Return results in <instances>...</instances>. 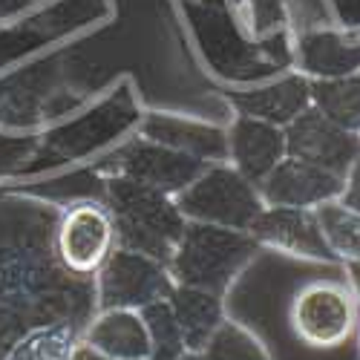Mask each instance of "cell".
<instances>
[{"instance_id":"cell-4","label":"cell","mask_w":360,"mask_h":360,"mask_svg":"<svg viewBox=\"0 0 360 360\" xmlns=\"http://www.w3.org/2000/svg\"><path fill=\"white\" fill-rule=\"evenodd\" d=\"M288 323L300 343L311 349H338L357 332L360 306L346 283L314 280L294 294Z\"/></svg>"},{"instance_id":"cell-2","label":"cell","mask_w":360,"mask_h":360,"mask_svg":"<svg viewBox=\"0 0 360 360\" xmlns=\"http://www.w3.org/2000/svg\"><path fill=\"white\" fill-rule=\"evenodd\" d=\"M257 248V239L245 231L188 222L173 257L167 259V271L176 285H191L222 297L254 259Z\"/></svg>"},{"instance_id":"cell-9","label":"cell","mask_w":360,"mask_h":360,"mask_svg":"<svg viewBox=\"0 0 360 360\" xmlns=\"http://www.w3.org/2000/svg\"><path fill=\"white\" fill-rule=\"evenodd\" d=\"M297 72L309 81H332L360 72V29L314 23L297 35Z\"/></svg>"},{"instance_id":"cell-5","label":"cell","mask_w":360,"mask_h":360,"mask_svg":"<svg viewBox=\"0 0 360 360\" xmlns=\"http://www.w3.org/2000/svg\"><path fill=\"white\" fill-rule=\"evenodd\" d=\"M115 248L118 239L107 205L86 199L70 205L58 217V225L52 231V251L61 268L72 277L93 280Z\"/></svg>"},{"instance_id":"cell-23","label":"cell","mask_w":360,"mask_h":360,"mask_svg":"<svg viewBox=\"0 0 360 360\" xmlns=\"http://www.w3.org/2000/svg\"><path fill=\"white\" fill-rule=\"evenodd\" d=\"M343 271H346V288L360 306V259H343Z\"/></svg>"},{"instance_id":"cell-12","label":"cell","mask_w":360,"mask_h":360,"mask_svg":"<svg viewBox=\"0 0 360 360\" xmlns=\"http://www.w3.org/2000/svg\"><path fill=\"white\" fill-rule=\"evenodd\" d=\"M285 159V130L251 115H236L228 130V165L259 185Z\"/></svg>"},{"instance_id":"cell-18","label":"cell","mask_w":360,"mask_h":360,"mask_svg":"<svg viewBox=\"0 0 360 360\" xmlns=\"http://www.w3.org/2000/svg\"><path fill=\"white\" fill-rule=\"evenodd\" d=\"M311 107L343 130L360 136V72L332 81H311Z\"/></svg>"},{"instance_id":"cell-26","label":"cell","mask_w":360,"mask_h":360,"mask_svg":"<svg viewBox=\"0 0 360 360\" xmlns=\"http://www.w3.org/2000/svg\"><path fill=\"white\" fill-rule=\"evenodd\" d=\"M357 332H360V323H357Z\"/></svg>"},{"instance_id":"cell-3","label":"cell","mask_w":360,"mask_h":360,"mask_svg":"<svg viewBox=\"0 0 360 360\" xmlns=\"http://www.w3.org/2000/svg\"><path fill=\"white\" fill-rule=\"evenodd\" d=\"M176 207L188 222L217 225L231 231H251L262 211V199L254 182L239 173L233 165H207L193 182L173 196Z\"/></svg>"},{"instance_id":"cell-13","label":"cell","mask_w":360,"mask_h":360,"mask_svg":"<svg viewBox=\"0 0 360 360\" xmlns=\"http://www.w3.org/2000/svg\"><path fill=\"white\" fill-rule=\"evenodd\" d=\"M81 343L98 352L107 360H150V335L141 311L133 309H104L96 311L84 326Z\"/></svg>"},{"instance_id":"cell-24","label":"cell","mask_w":360,"mask_h":360,"mask_svg":"<svg viewBox=\"0 0 360 360\" xmlns=\"http://www.w3.org/2000/svg\"><path fill=\"white\" fill-rule=\"evenodd\" d=\"M70 360H107V357H101L98 352H93L86 343H78V349L72 352V357H70Z\"/></svg>"},{"instance_id":"cell-19","label":"cell","mask_w":360,"mask_h":360,"mask_svg":"<svg viewBox=\"0 0 360 360\" xmlns=\"http://www.w3.org/2000/svg\"><path fill=\"white\" fill-rule=\"evenodd\" d=\"M317 225L323 231V239L328 251L340 262L343 259H360V214L346 207L340 199L323 202L314 207Z\"/></svg>"},{"instance_id":"cell-20","label":"cell","mask_w":360,"mask_h":360,"mask_svg":"<svg viewBox=\"0 0 360 360\" xmlns=\"http://www.w3.org/2000/svg\"><path fill=\"white\" fill-rule=\"evenodd\" d=\"M199 354L202 360H271V354H268V349L254 332H248L243 323H233L228 317L222 320V326L211 335V340L205 343Z\"/></svg>"},{"instance_id":"cell-21","label":"cell","mask_w":360,"mask_h":360,"mask_svg":"<svg viewBox=\"0 0 360 360\" xmlns=\"http://www.w3.org/2000/svg\"><path fill=\"white\" fill-rule=\"evenodd\" d=\"M141 317L147 323L150 349H153V357H150V360H179L188 352L185 349V338H182V328H179L176 314L170 309V300H159V303L144 306Z\"/></svg>"},{"instance_id":"cell-7","label":"cell","mask_w":360,"mask_h":360,"mask_svg":"<svg viewBox=\"0 0 360 360\" xmlns=\"http://www.w3.org/2000/svg\"><path fill=\"white\" fill-rule=\"evenodd\" d=\"M205 167H207L205 162L141 136L133 139L124 150H118L115 159L104 170L110 176H122L130 179V182L162 191L167 196H179Z\"/></svg>"},{"instance_id":"cell-10","label":"cell","mask_w":360,"mask_h":360,"mask_svg":"<svg viewBox=\"0 0 360 360\" xmlns=\"http://www.w3.org/2000/svg\"><path fill=\"white\" fill-rule=\"evenodd\" d=\"M257 245L271 248L297 259L335 262L338 257L328 251L323 231L317 225L314 207H271L265 205L248 231Z\"/></svg>"},{"instance_id":"cell-16","label":"cell","mask_w":360,"mask_h":360,"mask_svg":"<svg viewBox=\"0 0 360 360\" xmlns=\"http://www.w3.org/2000/svg\"><path fill=\"white\" fill-rule=\"evenodd\" d=\"M167 300H170V309L176 314L179 328H182L185 349L202 352L205 343L211 340V335L225 320L222 297L211 294V291H202V288H191V285H173Z\"/></svg>"},{"instance_id":"cell-14","label":"cell","mask_w":360,"mask_h":360,"mask_svg":"<svg viewBox=\"0 0 360 360\" xmlns=\"http://www.w3.org/2000/svg\"><path fill=\"white\" fill-rule=\"evenodd\" d=\"M141 136L150 141H159L165 147H173L185 156H193L205 165H225L228 162V133L214 127V124L193 122V118L153 112V115L144 118Z\"/></svg>"},{"instance_id":"cell-1","label":"cell","mask_w":360,"mask_h":360,"mask_svg":"<svg viewBox=\"0 0 360 360\" xmlns=\"http://www.w3.org/2000/svg\"><path fill=\"white\" fill-rule=\"evenodd\" d=\"M107 207L115 225L118 248L147 254L167 265L188 225L173 196L122 176H110Z\"/></svg>"},{"instance_id":"cell-25","label":"cell","mask_w":360,"mask_h":360,"mask_svg":"<svg viewBox=\"0 0 360 360\" xmlns=\"http://www.w3.org/2000/svg\"><path fill=\"white\" fill-rule=\"evenodd\" d=\"M179 360H202V354H199V352H185Z\"/></svg>"},{"instance_id":"cell-22","label":"cell","mask_w":360,"mask_h":360,"mask_svg":"<svg viewBox=\"0 0 360 360\" xmlns=\"http://www.w3.org/2000/svg\"><path fill=\"white\" fill-rule=\"evenodd\" d=\"M340 202L352 211L360 214V159L352 165V170L343 179V191H340Z\"/></svg>"},{"instance_id":"cell-8","label":"cell","mask_w":360,"mask_h":360,"mask_svg":"<svg viewBox=\"0 0 360 360\" xmlns=\"http://www.w3.org/2000/svg\"><path fill=\"white\" fill-rule=\"evenodd\" d=\"M283 130H285V156L309 162L335 176L346 179L352 165L360 159V136L343 130L314 107H309Z\"/></svg>"},{"instance_id":"cell-6","label":"cell","mask_w":360,"mask_h":360,"mask_svg":"<svg viewBox=\"0 0 360 360\" xmlns=\"http://www.w3.org/2000/svg\"><path fill=\"white\" fill-rule=\"evenodd\" d=\"M173 285L176 283L165 262L130 248H115L110 259L101 265V271L96 274V311L104 309L141 311L150 303L167 300Z\"/></svg>"},{"instance_id":"cell-17","label":"cell","mask_w":360,"mask_h":360,"mask_svg":"<svg viewBox=\"0 0 360 360\" xmlns=\"http://www.w3.org/2000/svg\"><path fill=\"white\" fill-rule=\"evenodd\" d=\"M84 328L70 320L44 323L23 332L0 360H70L81 343Z\"/></svg>"},{"instance_id":"cell-11","label":"cell","mask_w":360,"mask_h":360,"mask_svg":"<svg viewBox=\"0 0 360 360\" xmlns=\"http://www.w3.org/2000/svg\"><path fill=\"white\" fill-rule=\"evenodd\" d=\"M262 205L271 207H317L323 202L340 199L343 176H335L309 162L285 156L257 185Z\"/></svg>"},{"instance_id":"cell-15","label":"cell","mask_w":360,"mask_h":360,"mask_svg":"<svg viewBox=\"0 0 360 360\" xmlns=\"http://www.w3.org/2000/svg\"><path fill=\"white\" fill-rule=\"evenodd\" d=\"M231 101L239 110V115H251L268 124L288 127L294 118H300L311 107V81L300 72H291L274 84L231 93Z\"/></svg>"}]
</instances>
